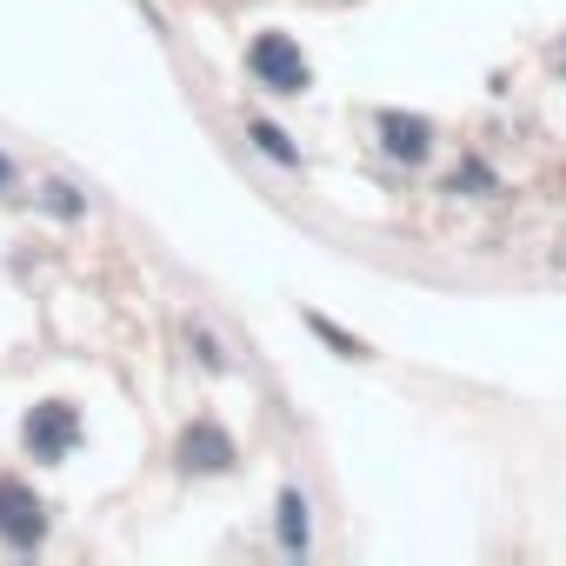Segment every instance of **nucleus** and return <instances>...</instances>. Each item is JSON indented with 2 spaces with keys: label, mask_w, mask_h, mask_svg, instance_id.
<instances>
[{
  "label": "nucleus",
  "mask_w": 566,
  "mask_h": 566,
  "mask_svg": "<svg viewBox=\"0 0 566 566\" xmlns=\"http://www.w3.org/2000/svg\"><path fill=\"white\" fill-rule=\"evenodd\" d=\"M247 74L266 87V94H307V54L287 41V34H260L247 48Z\"/></svg>",
  "instance_id": "f257e3e1"
},
{
  "label": "nucleus",
  "mask_w": 566,
  "mask_h": 566,
  "mask_svg": "<svg viewBox=\"0 0 566 566\" xmlns=\"http://www.w3.org/2000/svg\"><path fill=\"white\" fill-rule=\"evenodd\" d=\"M0 539L14 553H34L48 539V506L28 480H0Z\"/></svg>",
  "instance_id": "f03ea898"
},
{
  "label": "nucleus",
  "mask_w": 566,
  "mask_h": 566,
  "mask_svg": "<svg viewBox=\"0 0 566 566\" xmlns=\"http://www.w3.org/2000/svg\"><path fill=\"white\" fill-rule=\"evenodd\" d=\"M21 433H28V453H34V460H67L74 440H81V413H74L67 400H41Z\"/></svg>",
  "instance_id": "7ed1b4c3"
},
{
  "label": "nucleus",
  "mask_w": 566,
  "mask_h": 566,
  "mask_svg": "<svg viewBox=\"0 0 566 566\" xmlns=\"http://www.w3.org/2000/svg\"><path fill=\"white\" fill-rule=\"evenodd\" d=\"M180 467H187V473H227V467H233V440H227L213 420H193V427L180 433Z\"/></svg>",
  "instance_id": "20e7f679"
},
{
  "label": "nucleus",
  "mask_w": 566,
  "mask_h": 566,
  "mask_svg": "<svg viewBox=\"0 0 566 566\" xmlns=\"http://www.w3.org/2000/svg\"><path fill=\"white\" fill-rule=\"evenodd\" d=\"M380 140H387L394 160H427V154H433V127H427L420 114H387V120H380Z\"/></svg>",
  "instance_id": "39448f33"
},
{
  "label": "nucleus",
  "mask_w": 566,
  "mask_h": 566,
  "mask_svg": "<svg viewBox=\"0 0 566 566\" xmlns=\"http://www.w3.org/2000/svg\"><path fill=\"white\" fill-rule=\"evenodd\" d=\"M247 140H253V147H260L266 160H280V167H294V160H301V147H294L287 134H280L273 120H247Z\"/></svg>",
  "instance_id": "423d86ee"
},
{
  "label": "nucleus",
  "mask_w": 566,
  "mask_h": 566,
  "mask_svg": "<svg viewBox=\"0 0 566 566\" xmlns=\"http://www.w3.org/2000/svg\"><path fill=\"white\" fill-rule=\"evenodd\" d=\"M280 539H287L294 553L307 546V500L301 493H280Z\"/></svg>",
  "instance_id": "0eeeda50"
},
{
  "label": "nucleus",
  "mask_w": 566,
  "mask_h": 566,
  "mask_svg": "<svg viewBox=\"0 0 566 566\" xmlns=\"http://www.w3.org/2000/svg\"><path fill=\"white\" fill-rule=\"evenodd\" d=\"M314 334H321V340H334V347H340V354H354V360H360V354H367V347H360V340H347V334H340V327H334V321H321V314H314Z\"/></svg>",
  "instance_id": "6e6552de"
},
{
  "label": "nucleus",
  "mask_w": 566,
  "mask_h": 566,
  "mask_svg": "<svg viewBox=\"0 0 566 566\" xmlns=\"http://www.w3.org/2000/svg\"><path fill=\"white\" fill-rule=\"evenodd\" d=\"M48 207H54V213H81V200H74V187H61V180L48 187Z\"/></svg>",
  "instance_id": "1a4fd4ad"
},
{
  "label": "nucleus",
  "mask_w": 566,
  "mask_h": 566,
  "mask_svg": "<svg viewBox=\"0 0 566 566\" xmlns=\"http://www.w3.org/2000/svg\"><path fill=\"white\" fill-rule=\"evenodd\" d=\"M8 180H14V167H8V160H0V187H8Z\"/></svg>",
  "instance_id": "9d476101"
},
{
  "label": "nucleus",
  "mask_w": 566,
  "mask_h": 566,
  "mask_svg": "<svg viewBox=\"0 0 566 566\" xmlns=\"http://www.w3.org/2000/svg\"><path fill=\"white\" fill-rule=\"evenodd\" d=\"M553 266H559V273H566V247H559V253H553Z\"/></svg>",
  "instance_id": "9b49d317"
}]
</instances>
